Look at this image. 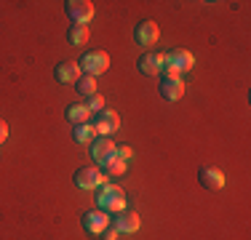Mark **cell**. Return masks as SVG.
Segmentation results:
<instances>
[{
  "label": "cell",
  "instance_id": "603a6c76",
  "mask_svg": "<svg viewBox=\"0 0 251 240\" xmlns=\"http://www.w3.org/2000/svg\"><path fill=\"white\" fill-rule=\"evenodd\" d=\"M5 139H8V123H5V120H0V144H3Z\"/></svg>",
  "mask_w": 251,
  "mask_h": 240
},
{
  "label": "cell",
  "instance_id": "3957f363",
  "mask_svg": "<svg viewBox=\"0 0 251 240\" xmlns=\"http://www.w3.org/2000/svg\"><path fill=\"white\" fill-rule=\"evenodd\" d=\"M77 67H80L83 75L97 77V75H101V72L110 70V56H107L104 51H88V53H83V56H80Z\"/></svg>",
  "mask_w": 251,
  "mask_h": 240
},
{
  "label": "cell",
  "instance_id": "9a60e30c",
  "mask_svg": "<svg viewBox=\"0 0 251 240\" xmlns=\"http://www.w3.org/2000/svg\"><path fill=\"white\" fill-rule=\"evenodd\" d=\"M67 120H70V123H75V125L88 123V120H91V110H88L86 104H70V110H67Z\"/></svg>",
  "mask_w": 251,
  "mask_h": 240
},
{
  "label": "cell",
  "instance_id": "7c38bea8",
  "mask_svg": "<svg viewBox=\"0 0 251 240\" xmlns=\"http://www.w3.org/2000/svg\"><path fill=\"white\" fill-rule=\"evenodd\" d=\"M139 72L142 75H160L163 72V53H142L139 56Z\"/></svg>",
  "mask_w": 251,
  "mask_h": 240
},
{
  "label": "cell",
  "instance_id": "5bb4252c",
  "mask_svg": "<svg viewBox=\"0 0 251 240\" xmlns=\"http://www.w3.org/2000/svg\"><path fill=\"white\" fill-rule=\"evenodd\" d=\"M80 67H77V62H62L56 67V80L59 83H77L80 80Z\"/></svg>",
  "mask_w": 251,
  "mask_h": 240
},
{
  "label": "cell",
  "instance_id": "277c9868",
  "mask_svg": "<svg viewBox=\"0 0 251 240\" xmlns=\"http://www.w3.org/2000/svg\"><path fill=\"white\" fill-rule=\"evenodd\" d=\"M115 152H118V144L110 139V136H97L91 142V158L97 160V166L104 168L110 160H115Z\"/></svg>",
  "mask_w": 251,
  "mask_h": 240
},
{
  "label": "cell",
  "instance_id": "ac0fdd59",
  "mask_svg": "<svg viewBox=\"0 0 251 240\" xmlns=\"http://www.w3.org/2000/svg\"><path fill=\"white\" fill-rule=\"evenodd\" d=\"M75 88H77V94H83V96L88 99V96L97 94V77H91V75H80V80L75 83Z\"/></svg>",
  "mask_w": 251,
  "mask_h": 240
},
{
  "label": "cell",
  "instance_id": "7402d4cb",
  "mask_svg": "<svg viewBox=\"0 0 251 240\" xmlns=\"http://www.w3.org/2000/svg\"><path fill=\"white\" fill-rule=\"evenodd\" d=\"M118 235H121V232H118V230H115V227H112V224H110V227H107V230H104V232H101V240H118Z\"/></svg>",
  "mask_w": 251,
  "mask_h": 240
},
{
  "label": "cell",
  "instance_id": "9c48e42d",
  "mask_svg": "<svg viewBox=\"0 0 251 240\" xmlns=\"http://www.w3.org/2000/svg\"><path fill=\"white\" fill-rule=\"evenodd\" d=\"M158 38H160V29H158L155 22H142L139 27L134 29V40L142 48H152L155 43H158Z\"/></svg>",
  "mask_w": 251,
  "mask_h": 240
},
{
  "label": "cell",
  "instance_id": "ffe728a7",
  "mask_svg": "<svg viewBox=\"0 0 251 240\" xmlns=\"http://www.w3.org/2000/svg\"><path fill=\"white\" fill-rule=\"evenodd\" d=\"M86 107L91 110V115H97V112H101V110H104V99H101L99 94H94V96H88Z\"/></svg>",
  "mask_w": 251,
  "mask_h": 240
},
{
  "label": "cell",
  "instance_id": "6da1fadb",
  "mask_svg": "<svg viewBox=\"0 0 251 240\" xmlns=\"http://www.w3.org/2000/svg\"><path fill=\"white\" fill-rule=\"evenodd\" d=\"M97 206L104 214H123L126 211V192L118 184H101L97 192Z\"/></svg>",
  "mask_w": 251,
  "mask_h": 240
},
{
  "label": "cell",
  "instance_id": "ba28073f",
  "mask_svg": "<svg viewBox=\"0 0 251 240\" xmlns=\"http://www.w3.org/2000/svg\"><path fill=\"white\" fill-rule=\"evenodd\" d=\"M110 224H112L110 214L99 211V208H97V211H86V214H83V230L91 232V235H101Z\"/></svg>",
  "mask_w": 251,
  "mask_h": 240
},
{
  "label": "cell",
  "instance_id": "8fae6325",
  "mask_svg": "<svg viewBox=\"0 0 251 240\" xmlns=\"http://www.w3.org/2000/svg\"><path fill=\"white\" fill-rule=\"evenodd\" d=\"M160 96L166 101H179L184 96V80L182 77H163L160 80Z\"/></svg>",
  "mask_w": 251,
  "mask_h": 240
},
{
  "label": "cell",
  "instance_id": "5b68a950",
  "mask_svg": "<svg viewBox=\"0 0 251 240\" xmlns=\"http://www.w3.org/2000/svg\"><path fill=\"white\" fill-rule=\"evenodd\" d=\"M91 125H94V134L97 136H110L121 128V118H118V112H112L104 107L101 112H97V118H94Z\"/></svg>",
  "mask_w": 251,
  "mask_h": 240
},
{
  "label": "cell",
  "instance_id": "e0dca14e",
  "mask_svg": "<svg viewBox=\"0 0 251 240\" xmlns=\"http://www.w3.org/2000/svg\"><path fill=\"white\" fill-rule=\"evenodd\" d=\"M73 139H75L77 144H91L94 139H97V134H94V125H91V123H80V125H75Z\"/></svg>",
  "mask_w": 251,
  "mask_h": 240
},
{
  "label": "cell",
  "instance_id": "52a82bcc",
  "mask_svg": "<svg viewBox=\"0 0 251 240\" xmlns=\"http://www.w3.org/2000/svg\"><path fill=\"white\" fill-rule=\"evenodd\" d=\"M64 8H67L70 19H73L75 24H83V27L94 19V3H88V0H70Z\"/></svg>",
  "mask_w": 251,
  "mask_h": 240
},
{
  "label": "cell",
  "instance_id": "7a4b0ae2",
  "mask_svg": "<svg viewBox=\"0 0 251 240\" xmlns=\"http://www.w3.org/2000/svg\"><path fill=\"white\" fill-rule=\"evenodd\" d=\"M193 67H195V59L184 48H176V51L163 56V77H182L184 72H190Z\"/></svg>",
  "mask_w": 251,
  "mask_h": 240
},
{
  "label": "cell",
  "instance_id": "d6986e66",
  "mask_svg": "<svg viewBox=\"0 0 251 240\" xmlns=\"http://www.w3.org/2000/svg\"><path fill=\"white\" fill-rule=\"evenodd\" d=\"M123 173H126V163L121 158L110 160V163L104 166V176H123Z\"/></svg>",
  "mask_w": 251,
  "mask_h": 240
},
{
  "label": "cell",
  "instance_id": "4fadbf2b",
  "mask_svg": "<svg viewBox=\"0 0 251 240\" xmlns=\"http://www.w3.org/2000/svg\"><path fill=\"white\" fill-rule=\"evenodd\" d=\"M139 224L142 221H139V216H136L134 211H128V214L123 211V214H118L115 219H112V227H115L118 232H136Z\"/></svg>",
  "mask_w": 251,
  "mask_h": 240
},
{
  "label": "cell",
  "instance_id": "30bf717a",
  "mask_svg": "<svg viewBox=\"0 0 251 240\" xmlns=\"http://www.w3.org/2000/svg\"><path fill=\"white\" fill-rule=\"evenodd\" d=\"M198 179H201V184L206 190H211V192H219L225 187V173H222V168H214V166H203L201 171H198Z\"/></svg>",
  "mask_w": 251,
  "mask_h": 240
},
{
  "label": "cell",
  "instance_id": "2e32d148",
  "mask_svg": "<svg viewBox=\"0 0 251 240\" xmlns=\"http://www.w3.org/2000/svg\"><path fill=\"white\" fill-rule=\"evenodd\" d=\"M88 38H91V29L83 27V24H75V27H70V32H67V40L73 46H86Z\"/></svg>",
  "mask_w": 251,
  "mask_h": 240
},
{
  "label": "cell",
  "instance_id": "8992f818",
  "mask_svg": "<svg viewBox=\"0 0 251 240\" xmlns=\"http://www.w3.org/2000/svg\"><path fill=\"white\" fill-rule=\"evenodd\" d=\"M75 184L80 190H97L101 184H107V176L99 171V168L88 166V168H80V171L75 173Z\"/></svg>",
  "mask_w": 251,
  "mask_h": 240
},
{
  "label": "cell",
  "instance_id": "44dd1931",
  "mask_svg": "<svg viewBox=\"0 0 251 240\" xmlns=\"http://www.w3.org/2000/svg\"><path fill=\"white\" fill-rule=\"evenodd\" d=\"M115 158H121L123 163H126V160H131V158H134V149H131V147H118Z\"/></svg>",
  "mask_w": 251,
  "mask_h": 240
}]
</instances>
